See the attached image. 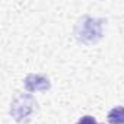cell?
I'll use <instances>...</instances> for the list:
<instances>
[{
  "label": "cell",
  "instance_id": "cell-1",
  "mask_svg": "<svg viewBox=\"0 0 124 124\" xmlns=\"http://www.w3.org/2000/svg\"><path fill=\"white\" fill-rule=\"evenodd\" d=\"M99 19H92L89 16L83 18L76 28V38L82 42H95L102 35Z\"/></svg>",
  "mask_w": 124,
  "mask_h": 124
},
{
  "label": "cell",
  "instance_id": "cell-2",
  "mask_svg": "<svg viewBox=\"0 0 124 124\" xmlns=\"http://www.w3.org/2000/svg\"><path fill=\"white\" fill-rule=\"evenodd\" d=\"M37 105V101L29 96V95H21L15 99V102L12 104L10 107V114L13 115V118L19 123H25V118L29 120L32 112H34V108Z\"/></svg>",
  "mask_w": 124,
  "mask_h": 124
},
{
  "label": "cell",
  "instance_id": "cell-3",
  "mask_svg": "<svg viewBox=\"0 0 124 124\" xmlns=\"http://www.w3.org/2000/svg\"><path fill=\"white\" fill-rule=\"evenodd\" d=\"M25 86L31 92H34V91H47L50 88V82H48V79H45L39 75H29L25 79Z\"/></svg>",
  "mask_w": 124,
  "mask_h": 124
},
{
  "label": "cell",
  "instance_id": "cell-4",
  "mask_svg": "<svg viewBox=\"0 0 124 124\" xmlns=\"http://www.w3.org/2000/svg\"><path fill=\"white\" fill-rule=\"evenodd\" d=\"M107 120L109 124H124V107H114L108 112Z\"/></svg>",
  "mask_w": 124,
  "mask_h": 124
},
{
  "label": "cell",
  "instance_id": "cell-5",
  "mask_svg": "<svg viewBox=\"0 0 124 124\" xmlns=\"http://www.w3.org/2000/svg\"><path fill=\"white\" fill-rule=\"evenodd\" d=\"M76 124H98V123H96V120L92 115H83Z\"/></svg>",
  "mask_w": 124,
  "mask_h": 124
}]
</instances>
